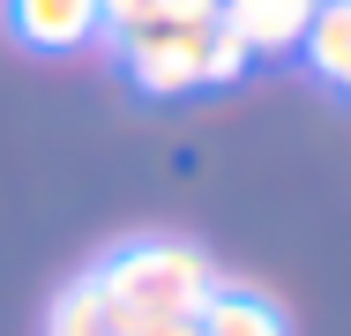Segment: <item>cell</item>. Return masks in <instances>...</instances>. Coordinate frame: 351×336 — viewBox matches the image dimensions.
<instances>
[{
	"instance_id": "1",
	"label": "cell",
	"mask_w": 351,
	"mask_h": 336,
	"mask_svg": "<svg viewBox=\"0 0 351 336\" xmlns=\"http://www.w3.org/2000/svg\"><path fill=\"white\" fill-rule=\"evenodd\" d=\"M97 284L120 314V336H149L202 314V299L217 291V262L187 239H135L97 262Z\"/></svg>"
},
{
	"instance_id": "2",
	"label": "cell",
	"mask_w": 351,
	"mask_h": 336,
	"mask_svg": "<svg viewBox=\"0 0 351 336\" xmlns=\"http://www.w3.org/2000/svg\"><path fill=\"white\" fill-rule=\"evenodd\" d=\"M120 60H128V75H135L149 97H180V90L247 75L254 53L232 38L224 15H187V23H142V30H120Z\"/></svg>"
},
{
	"instance_id": "3",
	"label": "cell",
	"mask_w": 351,
	"mask_h": 336,
	"mask_svg": "<svg viewBox=\"0 0 351 336\" xmlns=\"http://www.w3.org/2000/svg\"><path fill=\"white\" fill-rule=\"evenodd\" d=\"M8 30H15V45L60 60V53H90L105 38V8L97 0H8Z\"/></svg>"
},
{
	"instance_id": "4",
	"label": "cell",
	"mask_w": 351,
	"mask_h": 336,
	"mask_svg": "<svg viewBox=\"0 0 351 336\" xmlns=\"http://www.w3.org/2000/svg\"><path fill=\"white\" fill-rule=\"evenodd\" d=\"M322 0H217V15L232 23V38L262 60V53H299L306 23H314Z\"/></svg>"
},
{
	"instance_id": "5",
	"label": "cell",
	"mask_w": 351,
	"mask_h": 336,
	"mask_svg": "<svg viewBox=\"0 0 351 336\" xmlns=\"http://www.w3.org/2000/svg\"><path fill=\"white\" fill-rule=\"evenodd\" d=\"M195 336H291V329H284L277 299H262V291L217 276V291L202 299V314H195Z\"/></svg>"
},
{
	"instance_id": "6",
	"label": "cell",
	"mask_w": 351,
	"mask_h": 336,
	"mask_svg": "<svg viewBox=\"0 0 351 336\" xmlns=\"http://www.w3.org/2000/svg\"><path fill=\"white\" fill-rule=\"evenodd\" d=\"M45 336H120V314H112V299H105L97 269H90V276H75L68 291L53 299V314H45Z\"/></svg>"
},
{
	"instance_id": "7",
	"label": "cell",
	"mask_w": 351,
	"mask_h": 336,
	"mask_svg": "<svg viewBox=\"0 0 351 336\" xmlns=\"http://www.w3.org/2000/svg\"><path fill=\"white\" fill-rule=\"evenodd\" d=\"M149 336H195V322H172V329H149Z\"/></svg>"
},
{
	"instance_id": "8",
	"label": "cell",
	"mask_w": 351,
	"mask_h": 336,
	"mask_svg": "<svg viewBox=\"0 0 351 336\" xmlns=\"http://www.w3.org/2000/svg\"><path fill=\"white\" fill-rule=\"evenodd\" d=\"M344 90H351V75H344Z\"/></svg>"
}]
</instances>
